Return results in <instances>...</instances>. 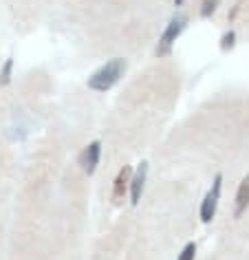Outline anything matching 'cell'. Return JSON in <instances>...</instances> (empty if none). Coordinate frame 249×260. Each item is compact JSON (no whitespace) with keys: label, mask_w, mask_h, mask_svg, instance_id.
<instances>
[{"label":"cell","mask_w":249,"mask_h":260,"mask_svg":"<svg viewBox=\"0 0 249 260\" xmlns=\"http://www.w3.org/2000/svg\"><path fill=\"white\" fill-rule=\"evenodd\" d=\"M221 190H223V174H216L212 181V187L207 190V194L201 201L199 207V218L201 223H212L216 216V207H219V199H221Z\"/></svg>","instance_id":"3957f363"},{"label":"cell","mask_w":249,"mask_h":260,"mask_svg":"<svg viewBox=\"0 0 249 260\" xmlns=\"http://www.w3.org/2000/svg\"><path fill=\"white\" fill-rule=\"evenodd\" d=\"M14 57H7L5 64L0 67V86H9L11 84V77H14Z\"/></svg>","instance_id":"ba28073f"},{"label":"cell","mask_w":249,"mask_h":260,"mask_svg":"<svg viewBox=\"0 0 249 260\" xmlns=\"http://www.w3.org/2000/svg\"><path fill=\"white\" fill-rule=\"evenodd\" d=\"M146 181H148V164L141 161L139 168L133 170V177H130V183H128V197L133 205H139L143 190H146Z\"/></svg>","instance_id":"277c9868"},{"label":"cell","mask_w":249,"mask_h":260,"mask_svg":"<svg viewBox=\"0 0 249 260\" xmlns=\"http://www.w3.org/2000/svg\"><path fill=\"white\" fill-rule=\"evenodd\" d=\"M188 24H190V18L185 14H176L172 16L168 20L166 24V29H163V34L159 36V42H157V49H154V55H159V57H166L172 53V47H174V42L181 38V34L188 29Z\"/></svg>","instance_id":"7a4b0ae2"},{"label":"cell","mask_w":249,"mask_h":260,"mask_svg":"<svg viewBox=\"0 0 249 260\" xmlns=\"http://www.w3.org/2000/svg\"><path fill=\"white\" fill-rule=\"evenodd\" d=\"M194 258H196V243L194 240H190V243L181 249L179 256H176V260H194Z\"/></svg>","instance_id":"8fae6325"},{"label":"cell","mask_w":249,"mask_h":260,"mask_svg":"<svg viewBox=\"0 0 249 260\" xmlns=\"http://www.w3.org/2000/svg\"><path fill=\"white\" fill-rule=\"evenodd\" d=\"M100 159H102V141L95 139V141H90V144L84 148L82 154H80L82 170L86 174H93L97 170V166H100Z\"/></svg>","instance_id":"5b68a950"},{"label":"cell","mask_w":249,"mask_h":260,"mask_svg":"<svg viewBox=\"0 0 249 260\" xmlns=\"http://www.w3.org/2000/svg\"><path fill=\"white\" fill-rule=\"evenodd\" d=\"M126 67H128V64H126L123 57H113V60H108L106 64H102V67L88 77L86 86L90 90H95V93H106V90H110L123 77V73H126Z\"/></svg>","instance_id":"6da1fadb"},{"label":"cell","mask_w":249,"mask_h":260,"mask_svg":"<svg viewBox=\"0 0 249 260\" xmlns=\"http://www.w3.org/2000/svg\"><path fill=\"white\" fill-rule=\"evenodd\" d=\"M219 5H221V0H203L201 9H199L201 18H212L216 14V9H219Z\"/></svg>","instance_id":"9c48e42d"},{"label":"cell","mask_w":249,"mask_h":260,"mask_svg":"<svg viewBox=\"0 0 249 260\" xmlns=\"http://www.w3.org/2000/svg\"><path fill=\"white\" fill-rule=\"evenodd\" d=\"M249 207V174L242 177V181L238 183V190H236V197H234V216L240 218L242 214L247 212Z\"/></svg>","instance_id":"52a82bcc"},{"label":"cell","mask_w":249,"mask_h":260,"mask_svg":"<svg viewBox=\"0 0 249 260\" xmlns=\"http://www.w3.org/2000/svg\"><path fill=\"white\" fill-rule=\"evenodd\" d=\"M130 177H133V168H130V166H123L121 170L117 172V177L113 181V192H110V199H113L115 203H117V201H121L128 194Z\"/></svg>","instance_id":"8992f818"},{"label":"cell","mask_w":249,"mask_h":260,"mask_svg":"<svg viewBox=\"0 0 249 260\" xmlns=\"http://www.w3.org/2000/svg\"><path fill=\"white\" fill-rule=\"evenodd\" d=\"M172 3H174V7H181V5L185 3V0H172Z\"/></svg>","instance_id":"7c38bea8"},{"label":"cell","mask_w":249,"mask_h":260,"mask_svg":"<svg viewBox=\"0 0 249 260\" xmlns=\"http://www.w3.org/2000/svg\"><path fill=\"white\" fill-rule=\"evenodd\" d=\"M236 47V31H225V34L221 36V51H232Z\"/></svg>","instance_id":"30bf717a"}]
</instances>
